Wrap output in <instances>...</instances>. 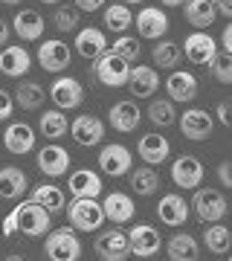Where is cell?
Masks as SVG:
<instances>
[{
	"label": "cell",
	"instance_id": "obj_1",
	"mask_svg": "<svg viewBox=\"0 0 232 261\" xmlns=\"http://www.w3.org/2000/svg\"><path fill=\"white\" fill-rule=\"evenodd\" d=\"M53 229V212L44 209L35 200H23L0 221V235H15L23 232L27 238H38Z\"/></svg>",
	"mask_w": 232,
	"mask_h": 261
},
{
	"label": "cell",
	"instance_id": "obj_2",
	"mask_svg": "<svg viewBox=\"0 0 232 261\" xmlns=\"http://www.w3.org/2000/svg\"><path fill=\"white\" fill-rule=\"evenodd\" d=\"M64 212L70 218V226L79 232H96L105 224V209L102 203H96V197H73Z\"/></svg>",
	"mask_w": 232,
	"mask_h": 261
},
{
	"label": "cell",
	"instance_id": "obj_3",
	"mask_svg": "<svg viewBox=\"0 0 232 261\" xmlns=\"http://www.w3.org/2000/svg\"><path fill=\"white\" fill-rule=\"evenodd\" d=\"M90 75H96V82L105 84V87H125L131 79V64L125 58H119L116 53H105L93 61V70Z\"/></svg>",
	"mask_w": 232,
	"mask_h": 261
},
{
	"label": "cell",
	"instance_id": "obj_4",
	"mask_svg": "<svg viewBox=\"0 0 232 261\" xmlns=\"http://www.w3.org/2000/svg\"><path fill=\"white\" fill-rule=\"evenodd\" d=\"M44 255L49 261H79L82 258V241L73 232V226H64V229H56V232L46 235Z\"/></svg>",
	"mask_w": 232,
	"mask_h": 261
},
{
	"label": "cell",
	"instance_id": "obj_5",
	"mask_svg": "<svg viewBox=\"0 0 232 261\" xmlns=\"http://www.w3.org/2000/svg\"><path fill=\"white\" fill-rule=\"evenodd\" d=\"M177 125L180 134L192 142H203L209 140V134L215 128V113L203 111V108H186L183 113H177Z\"/></svg>",
	"mask_w": 232,
	"mask_h": 261
},
{
	"label": "cell",
	"instance_id": "obj_6",
	"mask_svg": "<svg viewBox=\"0 0 232 261\" xmlns=\"http://www.w3.org/2000/svg\"><path fill=\"white\" fill-rule=\"evenodd\" d=\"M180 47H183V56L197 67H212V61L218 58V44L206 29H195L192 35H186Z\"/></svg>",
	"mask_w": 232,
	"mask_h": 261
},
{
	"label": "cell",
	"instance_id": "obj_7",
	"mask_svg": "<svg viewBox=\"0 0 232 261\" xmlns=\"http://www.w3.org/2000/svg\"><path fill=\"white\" fill-rule=\"evenodd\" d=\"M192 209L203 224H218L229 206H226L223 192H218V189H197L195 197H192Z\"/></svg>",
	"mask_w": 232,
	"mask_h": 261
},
{
	"label": "cell",
	"instance_id": "obj_8",
	"mask_svg": "<svg viewBox=\"0 0 232 261\" xmlns=\"http://www.w3.org/2000/svg\"><path fill=\"white\" fill-rule=\"evenodd\" d=\"M96 255L102 261H125L131 255V244H128V232H122L119 226L105 229L96 235Z\"/></svg>",
	"mask_w": 232,
	"mask_h": 261
},
{
	"label": "cell",
	"instance_id": "obj_9",
	"mask_svg": "<svg viewBox=\"0 0 232 261\" xmlns=\"http://www.w3.org/2000/svg\"><path fill=\"white\" fill-rule=\"evenodd\" d=\"M49 99L58 111H73L84 102V87L73 75H58L56 82L49 84Z\"/></svg>",
	"mask_w": 232,
	"mask_h": 261
},
{
	"label": "cell",
	"instance_id": "obj_10",
	"mask_svg": "<svg viewBox=\"0 0 232 261\" xmlns=\"http://www.w3.org/2000/svg\"><path fill=\"white\" fill-rule=\"evenodd\" d=\"M70 44H64L61 38H46L44 44L38 47V64L46 73H61L70 67Z\"/></svg>",
	"mask_w": 232,
	"mask_h": 261
},
{
	"label": "cell",
	"instance_id": "obj_11",
	"mask_svg": "<svg viewBox=\"0 0 232 261\" xmlns=\"http://www.w3.org/2000/svg\"><path fill=\"white\" fill-rule=\"evenodd\" d=\"M131 166H134V157H131V151L122 142H111V145H105L99 151V168H102V174H108V177L128 174Z\"/></svg>",
	"mask_w": 232,
	"mask_h": 261
},
{
	"label": "cell",
	"instance_id": "obj_12",
	"mask_svg": "<svg viewBox=\"0 0 232 261\" xmlns=\"http://www.w3.org/2000/svg\"><path fill=\"white\" fill-rule=\"evenodd\" d=\"M134 27H137L139 38H148V41H160L168 32V18L160 6H142L139 15H134Z\"/></svg>",
	"mask_w": 232,
	"mask_h": 261
},
{
	"label": "cell",
	"instance_id": "obj_13",
	"mask_svg": "<svg viewBox=\"0 0 232 261\" xmlns=\"http://www.w3.org/2000/svg\"><path fill=\"white\" fill-rule=\"evenodd\" d=\"M38 168H41V174H46V177H64L67 171H70V151L61 148V145H56V142H49V145H44V148L38 151L35 157Z\"/></svg>",
	"mask_w": 232,
	"mask_h": 261
},
{
	"label": "cell",
	"instance_id": "obj_14",
	"mask_svg": "<svg viewBox=\"0 0 232 261\" xmlns=\"http://www.w3.org/2000/svg\"><path fill=\"white\" fill-rule=\"evenodd\" d=\"M171 180L180 189H197L203 183V163L195 154H180L171 163Z\"/></svg>",
	"mask_w": 232,
	"mask_h": 261
},
{
	"label": "cell",
	"instance_id": "obj_15",
	"mask_svg": "<svg viewBox=\"0 0 232 261\" xmlns=\"http://www.w3.org/2000/svg\"><path fill=\"white\" fill-rule=\"evenodd\" d=\"M128 244H131V255L151 258V255L160 252L163 238H160V232L151 224H137L134 229H128Z\"/></svg>",
	"mask_w": 232,
	"mask_h": 261
},
{
	"label": "cell",
	"instance_id": "obj_16",
	"mask_svg": "<svg viewBox=\"0 0 232 261\" xmlns=\"http://www.w3.org/2000/svg\"><path fill=\"white\" fill-rule=\"evenodd\" d=\"M3 145H6L9 154L23 157L35 148V128L29 122H9L6 130H3Z\"/></svg>",
	"mask_w": 232,
	"mask_h": 261
},
{
	"label": "cell",
	"instance_id": "obj_17",
	"mask_svg": "<svg viewBox=\"0 0 232 261\" xmlns=\"http://www.w3.org/2000/svg\"><path fill=\"white\" fill-rule=\"evenodd\" d=\"M70 134H73V140L82 145V148H93V145H99L105 140V125L99 116H93V113H82V116H75L73 125H70Z\"/></svg>",
	"mask_w": 232,
	"mask_h": 261
},
{
	"label": "cell",
	"instance_id": "obj_18",
	"mask_svg": "<svg viewBox=\"0 0 232 261\" xmlns=\"http://www.w3.org/2000/svg\"><path fill=\"white\" fill-rule=\"evenodd\" d=\"M75 53L82 58H87V61H96L99 56H105L108 49H111V44H108V38H105L102 29L96 27H84L75 32Z\"/></svg>",
	"mask_w": 232,
	"mask_h": 261
},
{
	"label": "cell",
	"instance_id": "obj_19",
	"mask_svg": "<svg viewBox=\"0 0 232 261\" xmlns=\"http://www.w3.org/2000/svg\"><path fill=\"white\" fill-rule=\"evenodd\" d=\"M137 151H139V160H142V163L160 166V163H166L168 154H171V142H168L163 134L151 130V134H142V137H139Z\"/></svg>",
	"mask_w": 232,
	"mask_h": 261
},
{
	"label": "cell",
	"instance_id": "obj_20",
	"mask_svg": "<svg viewBox=\"0 0 232 261\" xmlns=\"http://www.w3.org/2000/svg\"><path fill=\"white\" fill-rule=\"evenodd\" d=\"M128 90L137 96V99H151V96L160 90L157 67L134 64V67H131V79H128Z\"/></svg>",
	"mask_w": 232,
	"mask_h": 261
},
{
	"label": "cell",
	"instance_id": "obj_21",
	"mask_svg": "<svg viewBox=\"0 0 232 261\" xmlns=\"http://www.w3.org/2000/svg\"><path fill=\"white\" fill-rule=\"evenodd\" d=\"M139 119H142V113H139L137 102H131V99H122V102L111 105V111H108V122H111L113 130H119V134H131V130L139 128Z\"/></svg>",
	"mask_w": 232,
	"mask_h": 261
},
{
	"label": "cell",
	"instance_id": "obj_22",
	"mask_svg": "<svg viewBox=\"0 0 232 261\" xmlns=\"http://www.w3.org/2000/svg\"><path fill=\"white\" fill-rule=\"evenodd\" d=\"M12 29H15V35L20 38V41H41V35H44V29H46V20L41 12L35 9H23L12 18Z\"/></svg>",
	"mask_w": 232,
	"mask_h": 261
},
{
	"label": "cell",
	"instance_id": "obj_23",
	"mask_svg": "<svg viewBox=\"0 0 232 261\" xmlns=\"http://www.w3.org/2000/svg\"><path fill=\"white\" fill-rule=\"evenodd\" d=\"M32 67V56L27 47H3L0 49V73L6 79H23Z\"/></svg>",
	"mask_w": 232,
	"mask_h": 261
},
{
	"label": "cell",
	"instance_id": "obj_24",
	"mask_svg": "<svg viewBox=\"0 0 232 261\" xmlns=\"http://www.w3.org/2000/svg\"><path fill=\"white\" fill-rule=\"evenodd\" d=\"M166 93L171 102H195L197 96V79L189 70H174L166 79Z\"/></svg>",
	"mask_w": 232,
	"mask_h": 261
},
{
	"label": "cell",
	"instance_id": "obj_25",
	"mask_svg": "<svg viewBox=\"0 0 232 261\" xmlns=\"http://www.w3.org/2000/svg\"><path fill=\"white\" fill-rule=\"evenodd\" d=\"M189 209L192 206L186 203L180 195H174V192H168V195H163L157 200V218L166 226H183L186 218H189Z\"/></svg>",
	"mask_w": 232,
	"mask_h": 261
},
{
	"label": "cell",
	"instance_id": "obj_26",
	"mask_svg": "<svg viewBox=\"0 0 232 261\" xmlns=\"http://www.w3.org/2000/svg\"><path fill=\"white\" fill-rule=\"evenodd\" d=\"M102 209H105V221H111L113 226H122L128 224L134 212H137V206L131 200L125 192H111V195L102 200Z\"/></svg>",
	"mask_w": 232,
	"mask_h": 261
},
{
	"label": "cell",
	"instance_id": "obj_27",
	"mask_svg": "<svg viewBox=\"0 0 232 261\" xmlns=\"http://www.w3.org/2000/svg\"><path fill=\"white\" fill-rule=\"evenodd\" d=\"M102 189V177L93 168H75L70 174V195L73 197H99Z\"/></svg>",
	"mask_w": 232,
	"mask_h": 261
},
{
	"label": "cell",
	"instance_id": "obj_28",
	"mask_svg": "<svg viewBox=\"0 0 232 261\" xmlns=\"http://www.w3.org/2000/svg\"><path fill=\"white\" fill-rule=\"evenodd\" d=\"M183 18L186 23H192L195 29H209L218 18L212 0H186L183 3Z\"/></svg>",
	"mask_w": 232,
	"mask_h": 261
},
{
	"label": "cell",
	"instance_id": "obj_29",
	"mask_svg": "<svg viewBox=\"0 0 232 261\" xmlns=\"http://www.w3.org/2000/svg\"><path fill=\"white\" fill-rule=\"evenodd\" d=\"M27 174L18 166H3L0 168V197L3 200H18L27 192Z\"/></svg>",
	"mask_w": 232,
	"mask_h": 261
},
{
	"label": "cell",
	"instance_id": "obj_30",
	"mask_svg": "<svg viewBox=\"0 0 232 261\" xmlns=\"http://www.w3.org/2000/svg\"><path fill=\"white\" fill-rule=\"evenodd\" d=\"M166 252L171 261H197L200 258V247L189 232H177L166 241Z\"/></svg>",
	"mask_w": 232,
	"mask_h": 261
},
{
	"label": "cell",
	"instance_id": "obj_31",
	"mask_svg": "<svg viewBox=\"0 0 232 261\" xmlns=\"http://www.w3.org/2000/svg\"><path fill=\"white\" fill-rule=\"evenodd\" d=\"M46 96H49V93H46L38 82L23 79V82L18 84V90H15V105L23 108V111H38V108L46 102Z\"/></svg>",
	"mask_w": 232,
	"mask_h": 261
},
{
	"label": "cell",
	"instance_id": "obj_32",
	"mask_svg": "<svg viewBox=\"0 0 232 261\" xmlns=\"http://www.w3.org/2000/svg\"><path fill=\"white\" fill-rule=\"evenodd\" d=\"M29 200H35V203H41L44 209H49V212H64L67 209V197L64 192L58 186H53V183H41V186L32 189V197Z\"/></svg>",
	"mask_w": 232,
	"mask_h": 261
},
{
	"label": "cell",
	"instance_id": "obj_33",
	"mask_svg": "<svg viewBox=\"0 0 232 261\" xmlns=\"http://www.w3.org/2000/svg\"><path fill=\"white\" fill-rule=\"evenodd\" d=\"M151 58H154L157 70H174L183 61V47L174 41H157V47L151 49Z\"/></svg>",
	"mask_w": 232,
	"mask_h": 261
},
{
	"label": "cell",
	"instance_id": "obj_34",
	"mask_svg": "<svg viewBox=\"0 0 232 261\" xmlns=\"http://www.w3.org/2000/svg\"><path fill=\"white\" fill-rule=\"evenodd\" d=\"M203 244H206V250L215 252V255H226L232 250V229H226L221 224H206Z\"/></svg>",
	"mask_w": 232,
	"mask_h": 261
},
{
	"label": "cell",
	"instance_id": "obj_35",
	"mask_svg": "<svg viewBox=\"0 0 232 261\" xmlns=\"http://www.w3.org/2000/svg\"><path fill=\"white\" fill-rule=\"evenodd\" d=\"M38 130L44 134L46 140H58V137H64L67 130H70V122H67L64 111H44L38 116Z\"/></svg>",
	"mask_w": 232,
	"mask_h": 261
},
{
	"label": "cell",
	"instance_id": "obj_36",
	"mask_svg": "<svg viewBox=\"0 0 232 261\" xmlns=\"http://www.w3.org/2000/svg\"><path fill=\"white\" fill-rule=\"evenodd\" d=\"M105 27L116 32V35H125V29L134 27V15H131L128 3H111L105 6Z\"/></svg>",
	"mask_w": 232,
	"mask_h": 261
},
{
	"label": "cell",
	"instance_id": "obj_37",
	"mask_svg": "<svg viewBox=\"0 0 232 261\" xmlns=\"http://www.w3.org/2000/svg\"><path fill=\"white\" fill-rule=\"evenodd\" d=\"M131 189H134L139 197L154 195L160 189V177H157V171H154V166H142V168H137V171H131Z\"/></svg>",
	"mask_w": 232,
	"mask_h": 261
},
{
	"label": "cell",
	"instance_id": "obj_38",
	"mask_svg": "<svg viewBox=\"0 0 232 261\" xmlns=\"http://www.w3.org/2000/svg\"><path fill=\"white\" fill-rule=\"evenodd\" d=\"M148 119L157 125V128H171L177 122V111L171 99H154L148 105Z\"/></svg>",
	"mask_w": 232,
	"mask_h": 261
},
{
	"label": "cell",
	"instance_id": "obj_39",
	"mask_svg": "<svg viewBox=\"0 0 232 261\" xmlns=\"http://www.w3.org/2000/svg\"><path fill=\"white\" fill-rule=\"evenodd\" d=\"M111 53H116V56L125 58L128 64H134V61H139V53H142V47H139V38L119 35V38L111 44Z\"/></svg>",
	"mask_w": 232,
	"mask_h": 261
},
{
	"label": "cell",
	"instance_id": "obj_40",
	"mask_svg": "<svg viewBox=\"0 0 232 261\" xmlns=\"http://www.w3.org/2000/svg\"><path fill=\"white\" fill-rule=\"evenodd\" d=\"M79 9L75 6H58L56 12H53V27L58 29V32H75L79 29Z\"/></svg>",
	"mask_w": 232,
	"mask_h": 261
},
{
	"label": "cell",
	"instance_id": "obj_41",
	"mask_svg": "<svg viewBox=\"0 0 232 261\" xmlns=\"http://www.w3.org/2000/svg\"><path fill=\"white\" fill-rule=\"evenodd\" d=\"M212 73L221 84H232V56L229 53H218V58L212 61Z\"/></svg>",
	"mask_w": 232,
	"mask_h": 261
},
{
	"label": "cell",
	"instance_id": "obj_42",
	"mask_svg": "<svg viewBox=\"0 0 232 261\" xmlns=\"http://www.w3.org/2000/svg\"><path fill=\"white\" fill-rule=\"evenodd\" d=\"M215 116H218V122H221L223 128H232V99H223V102H218V108H215Z\"/></svg>",
	"mask_w": 232,
	"mask_h": 261
},
{
	"label": "cell",
	"instance_id": "obj_43",
	"mask_svg": "<svg viewBox=\"0 0 232 261\" xmlns=\"http://www.w3.org/2000/svg\"><path fill=\"white\" fill-rule=\"evenodd\" d=\"M12 111H15V99H12L3 87H0V122H6L12 116Z\"/></svg>",
	"mask_w": 232,
	"mask_h": 261
},
{
	"label": "cell",
	"instance_id": "obj_44",
	"mask_svg": "<svg viewBox=\"0 0 232 261\" xmlns=\"http://www.w3.org/2000/svg\"><path fill=\"white\" fill-rule=\"evenodd\" d=\"M73 6L79 12H99L105 9V0H73Z\"/></svg>",
	"mask_w": 232,
	"mask_h": 261
},
{
	"label": "cell",
	"instance_id": "obj_45",
	"mask_svg": "<svg viewBox=\"0 0 232 261\" xmlns=\"http://www.w3.org/2000/svg\"><path fill=\"white\" fill-rule=\"evenodd\" d=\"M218 180H221L223 186L232 189V160H226V163H221V166H218Z\"/></svg>",
	"mask_w": 232,
	"mask_h": 261
},
{
	"label": "cell",
	"instance_id": "obj_46",
	"mask_svg": "<svg viewBox=\"0 0 232 261\" xmlns=\"http://www.w3.org/2000/svg\"><path fill=\"white\" fill-rule=\"evenodd\" d=\"M212 3H215V12H218V15L232 20V0H212Z\"/></svg>",
	"mask_w": 232,
	"mask_h": 261
},
{
	"label": "cell",
	"instance_id": "obj_47",
	"mask_svg": "<svg viewBox=\"0 0 232 261\" xmlns=\"http://www.w3.org/2000/svg\"><path fill=\"white\" fill-rule=\"evenodd\" d=\"M221 47H223V53H229V56H232V23H226V27H223Z\"/></svg>",
	"mask_w": 232,
	"mask_h": 261
},
{
	"label": "cell",
	"instance_id": "obj_48",
	"mask_svg": "<svg viewBox=\"0 0 232 261\" xmlns=\"http://www.w3.org/2000/svg\"><path fill=\"white\" fill-rule=\"evenodd\" d=\"M9 35H12L9 20H3V18H0V47H6V41H9Z\"/></svg>",
	"mask_w": 232,
	"mask_h": 261
},
{
	"label": "cell",
	"instance_id": "obj_49",
	"mask_svg": "<svg viewBox=\"0 0 232 261\" xmlns=\"http://www.w3.org/2000/svg\"><path fill=\"white\" fill-rule=\"evenodd\" d=\"M160 3H163V6H183L186 0H160Z\"/></svg>",
	"mask_w": 232,
	"mask_h": 261
},
{
	"label": "cell",
	"instance_id": "obj_50",
	"mask_svg": "<svg viewBox=\"0 0 232 261\" xmlns=\"http://www.w3.org/2000/svg\"><path fill=\"white\" fill-rule=\"evenodd\" d=\"M3 261H27V258H23V255H6Z\"/></svg>",
	"mask_w": 232,
	"mask_h": 261
},
{
	"label": "cell",
	"instance_id": "obj_51",
	"mask_svg": "<svg viewBox=\"0 0 232 261\" xmlns=\"http://www.w3.org/2000/svg\"><path fill=\"white\" fill-rule=\"evenodd\" d=\"M0 3H6V6H18V3H23V0H0Z\"/></svg>",
	"mask_w": 232,
	"mask_h": 261
},
{
	"label": "cell",
	"instance_id": "obj_52",
	"mask_svg": "<svg viewBox=\"0 0 232 261\" xmlns=\"http://www.w3.org/2000/svg\"><path fill=\"white\" fill-rule=\"evenodd\" d=\"M41 3H46V6H56L58 0H41Z\"/></svg>",
	"mask_w": 232,
	"mask_h": 261
},
{
	"label": "cell",
	"instance_id": "obj_53",
	"mask_svg": "<svg viewBox=\"0 0 232 261\" xmlns=\"http://www.w3.org/2000/svg\"><path fill=\"white\" fill-rule=\"evenodd\" d=\"M122 3H128V6H131V3H142V0H122Z\"/></svg>",
	"mask_w": 232,
	"mask_h": 261
},
{
	"label": "cell",
	"instance_id": "obj_54",
	"mask_svg": "<svg viewBox=\"0 0 232 261\" xmlns=\"http://www.w3.org/2000/svg\"><path fill=\"white\" fill-rule=\"evenodd\" d=\"M226 261H232V255H229V258H226Z\"/></svg>",
	"mask_w": 232,
	"mask_h": 261
}]
</instances>
